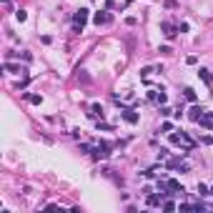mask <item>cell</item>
Returning <instances> with one entry per match:
<instances>
[{
	"mask_svg": "<svg viewBox=\"0 0 213 213\" xmlns=\"http://www.w3.org/2000/svg\"><path fill=\"white\" fill-rule=\"evenodd\" d=\"M110 156V145L108 143H100L98 148L93 150V158H98V161H103V158H108Z\"/></svg>",
	"mask_w": 213,
	"mask_h": 213,
	"instance_id": "2",
	"label": "cell"
},
{
	"mask_svg": "<svg viewBox=\"0 0 213 213\" xmlns=\"http://www.w3.org/2000/svg\"><path fill=\"white\" fill-rule=\"evenodd\" d=\"M161 30H163L166 38H176V28H173L170 23H161Z\"/></svg>",
	"mask_w": 213,
	"mask_h": 213,
	"instance_id": "5",
	"label": "cell"
},
{
	"mask_svg": "<svg viewBox=\"0 0 213 213\" xmlns=\"http://www.w3.org/2000/svg\"><path fill=\"white\" fill-rule=\"evenodd\" d=\"M123 118H125L128 123H133V125H135V123H138V113L130 110V108H125V110H123Z\"/></svg>",
	"mask_w": 213,
	"mask_h": 213,
	"instance_id": "4",
	"label": "cell"
},
{
	"mask_svg": "<svg viewBox=\"0 0 213 213\" xmlns=\"http://www.w3.org/2000/svg\"><path fill=\"white\" fill-rule=\"evenodd\" d=\"M188 115H190V121H196V123H198V121H201V115H203V110H201V108H198V105H193V108H190V113H188Z\"/></svg>",
	"mask_w": 213,
	"mask_h": 213,
	"instance_id": "7",
	"label": "cell"
},
{
	"mask_svg": "<svg viewBox=\"0 0 213 213\" xmlns=\"http://www.w3.org/2000/svg\"><path fill=\"white\" fill-rule=\"evenodd\" d=\"M198 193H201V196H211V190H208L203 183H198Z\"/></svg>",
	"mask_w": 213,
	"mask_h": 213,
	"instance_id": "13",
	"label": "cell"
},
{
	"mask_svg": "<svg viewBox=\"0 0 213 213\" xmlns=\"http://www.w3.org/2000/svg\"><path fill=\"white\" fill-rule=\"evenodd\" d=\"M198 123H201L203 128H211V125H213V115H211V113H206V115H201V121H198Z\"/></svg>",
	"mask_w": 213,
	"mask_h": 213,
	"instance_id": "8",
	"label": "cell"
},
{
	"mask_svg": "<svg viewBox=\"0 0 213 213\" xmlns=\"http://www.w3.org/2000/svg\"><path fill=\"white\" fill-rule=\"evenodd\" d=\"M183 93H186V98H188L190 103H196V100H198V95H196V90H193V88H186Z\"/></svg>",
	"mask_w": 213,
	"mask_h": 213,
	"instance_id": "9",
	"label": "cell"
},
{
	"mask_svg": "<svg viewBox=\"0 0 213 213\" xmlns=\"http://www.w3.org/2000/svg\"><path fill=\"white\" fill-rule=\"evenodd\" d=\"M188 28H190L188 23H181V25H178V30H181V33H188Z\"/></svg>",
	"mask_w": 213,
	"mask_h": 213,
	"instance_id": "15",
	"label": "cell"
},
{
	"mask_svg": "<svg viewBox=\"0 0 213 213\" xmlns=\"http://www.w3.org/2000/svg\"><path fill=\"white\" fill-rule=\"evenodd\" d=\"M90 110H93L90 115H95V118H100V121H103V108H100L98 103H93V108H90Z\"/></svg>",
	"mask_w": 213,
	"mask_h": 213,
	"instance_id": "10",
	"label": "cell"
},
{
	"mask_svg": "<svg viewBox=\"0 0 213 213\" xmlns=\"http://www.w3.org/2000/svg\"><path fill=\"white\" fill-rule=\"evenodd\" d=\"M85 20H88V10H85V8H80L78 13H75V33H80V30H83Z\"/></svg>",
	"mask_w": 213,
	"mask_h": 213,
	"instance_id": "1",
	"label": "cell"
},
{
	"mask_svg": "<svg viewBox=\"0 0 213 213\" xmlns=\"http://www.w3.org/2000/svg\"><path fill=\"white\" fill-rule=\"evenodd\" d=\"M148 206H161V198H158V196H153V193H150V196H148Z\"/></svg>",
	"mask_w": 213,
	"mask_h": 213,
	"instance_id": "12",
	"label": "cell"
},
{
	"mask_svg": "<svg viewBox=\"0 0 213 213\" xmlns=\"http://www.w3.org/2000/svg\"><path fill=\"white\" fill-rule=\"evenodd\" d=\"M15 18H18V23H25L28 20V13L25 10H15Z\"/></svg>",
	"mask_w": 213,
	"mask_h": 213,
	"instance_id": "11",
	"label": "cell"
},
{
	"mask_svg": "<svg viewBox=\"0 0 213 213\" xmlns=\"http://www.w3.org/2000/svg\"><path fill=\"white\" fill-rule=\"evenodd\" d=\"M30 103H33V105H40L43 98H40V95H30Z\"/></svg>",
	"mask_w": 213,
	"mask_h": 213,
	"instance_id": "14",
	"label": "cell"
},
{
	"mask_svg": "<svg viewBox=\"0 0 213 213\" xmlns=\"http://www.w3.org/2000/svg\"><path fill=\"white\" fill-rule=\"evenodd\" d=\"M108 20H110V18L105 15V10H100V13H95V15H93V23H95V25H100V23H108Z\"/></svg>",
	"mask_w": 213,
	"mask_h": 213,
	"instance_id": "6",
	"label": "cell"
},
{
	"mask_svg": "<svg viewBox=\"0 0 213 213\" xmlns=\"http://www.w3.org/2000/svg\"><path fill=\"white\" fill-rule=\"evenodd\" d=\"M198 78H201L206 85H211V83H213V75H211V70H208V68H201V70H198Z\"/></svg>",
	"mask_w": 213,
	"mask_h": 213,
	"instance_id": "3",
	"label": "cell"
}]
</instances>
